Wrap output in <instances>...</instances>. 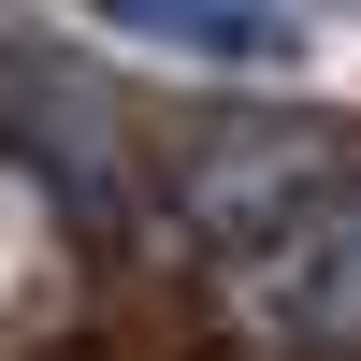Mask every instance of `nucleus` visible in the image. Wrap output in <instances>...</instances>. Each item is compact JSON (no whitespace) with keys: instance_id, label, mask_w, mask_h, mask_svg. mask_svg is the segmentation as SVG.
Here are the masks:
<instances>
[{"instance_id":"nucleus-1","label":"nucleus","mask_w":361,"mask_h":361,"mask_svg":"<svg viewBox=\"0 0 361 361\" xmlns=\"http://www.w3.org/2000/svg\"><path fill=\"white\" fill-rule=\"evenodd\" d=\"M173 217L188 246L275 318L289 347L361 361V145L347 130H217L173 173Z\"/></svg>"},{"instance_id":"nucleus-2","label":"nucleus","mask_w":361,"mask_h":361,"mask_svg":"<svg viewBox=\"0 0 361 361\" xmlns=\"http://www.w3.org/2000/svg\"><path fill=\"white\" fill-rule=\"evenodd\" d=\"M73 15L116 29V44H145V58H188V73H289L304 58L289 0H73Z\"/></svg>"}]
</instances>
